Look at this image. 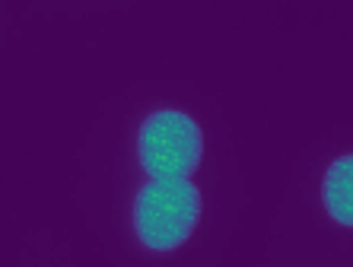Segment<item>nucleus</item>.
<instances>
[{"mask_svg": "<svg viewBox=\"0 0 353 267\" xmlns=\"http://www.w3.org/2000/svg\"><path fill=\"white\" fill-rule=\"evenodd\" d=\"M201 219V191L188 178H150L134 197V233L150 251H175Z\"/></svg>", "mask_w": 353, "mask_h": 267, "instance_id": "1", "label": "nucleus"}, {"mask_svg": "<svg viewBox=\"0 0 353 267\" xmlns=\"http://www.w3.org/2000/svg\"><path fill=\"white\" fill-rule=\"evenodd\" d=\"M204 134L185 112H153L140 124L137 156L150 178H191L201 166Z\"/></svg>", "mask_w": 353, "mask_h": 267, "instance_id": "2", "label": "nucleus"}, {"mask_svg": "<svg viewBox=\"0 0 353 267\" xmlns=\"http://www.w3.org/2000/svg\"><path fill=\"white\" fill-rule=\"evenodd\" d=\"M321 204L334 223L353 229V153L328 166L325 181H321Z\"/></svg>", "mask_w": 353, "mask_h": 267, "instance_id": "3", "label": "nucleus"}]
</instances>
